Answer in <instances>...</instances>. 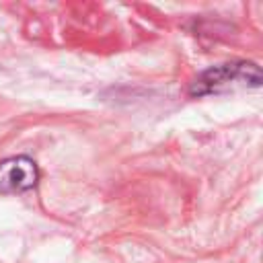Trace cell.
<instances>
[{
    "instance_id": "7a4b0ae2",
    "label": "cell",
    "mask_w": 263,
    "mask_h": 263,
    "mask_svg": "<svg viewBox=\"0 0 263 263\" xmlns=\"http://www.w3.org/2000/svg\"><path fill=\"white\" fill-rule=\"evenodd\" d=\"M37 179V164L29 156H12L0 162V195L33 189Z\"/></svg>"
},
{
    "instance_id": "6da1fadb",
    "label": "cell",
    "mask_w": 263,
    "mask_h": 263,
    "mask_svg": "<svg viewBox=\"0 0 263 263\" xmlns=\"http://www.w3.org/2000/svg\"><path fill=\"white\" fill-rule=\"evenodd\" d=\"M259 84H261L259 66L251 62H236L205 70L191 84V95H212V92H224L240 86H259Z\"/></svg>"
}]
</instances>
